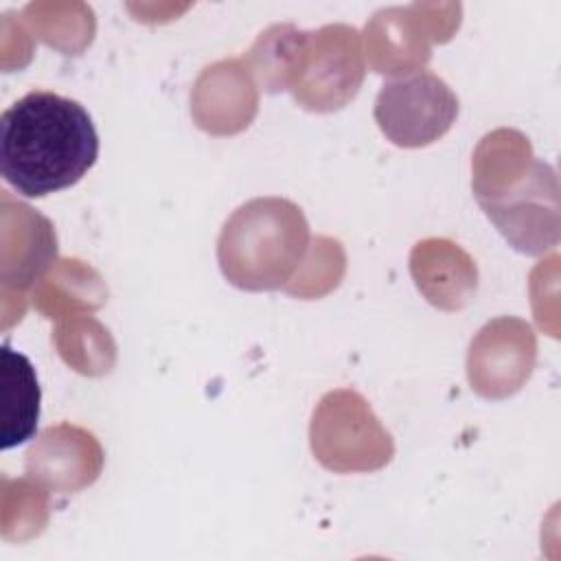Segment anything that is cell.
<instances>
[{"label":"cell","mask_w":561,"mask_h":561,"mask_svg":"<svg viewBox=\"0 0 561 561\" xmlns=\"http://www.w3.org/2000/svg\"><path fill=\"white\" fill-rule=\"evenodd\" d=\"M24 469L31 480L55 493L90 486L103 469V449L83 427L59 423L44 430L28 447Z\"/></svg>","instance_id":"8992f818"},{"label":"cell","mask_w":561,"mask_h":561,"mask_svg":"<svg viewBox=\"0 0 561 561\" xmlns=\"http://www.w3.org/2000/svg\"><path fill=\"white\" fill-rule=\"evenodd\" d=\"M2 289H26L57 259V237L46 217L2 193Z\"/></svg>","instance_id":"52a82bcc"},{"label":"cell","mask_w":561,"mask_h":561,"mask_svg":"<svg viewBox=\"0 0 561 561\" xmlns=\"http://www.w3.org/2000/svg\"><path fill=\"white\" fill-rule=\"evenodd\" d=\"M309 248V224L289 199L256 197L221 228L217 261L230 285L245 291L287 287Z\"/></svg>","instance_id":"7a4b0ae2"},{"label":"cell","mask_w":561,"mask_h":561,"mask_svg":"<svg viewBox=\"0 0 561 561\" xmlns=\"http://www.w3.org/2000/svg\"><path fill=\"white\" fill-rule=\"evenodd\" d=\"M362 79L359 33L346 24H329L309 33L289 90L300 107L333 112L357 94Z\"/></svg>","instance_id":"5b68a950"},{"label":"cell","mask_w":561,"mask_h":561,"mask_svg":"<svg viewBox=\"0 0 561 561\" xmlns=\"http://www.w3.org/2000/svg\"><path fill=\"white\" fill-rule=\"evenodd\" d=\"M2 383V430L0 447L11 449L35 436L39 421L42 390L31 359L9 344L0 348Z\"/></svg>","instance_id":"8fae6325"},{"label":"cell","mask_w":561,"mask_h":561,"mask_svg":"<svg viewBox=\"0 0 561 561\" xmlns=\"http://www.w3.org/2000/svg\"><path fill=\"white\" fill-rule=\"evenodd\" d=\"M311 447L333 471L379 469L392 456L390 434L351 390L329 392L320 401L311 421Z\"/></svg>","instance_id":"3957f363"},{"label":"cell","mask_w":561,"mask_h":561,"mask_svg":"<svg viewBox=\"0 0 561 561\" xmlns=\"http://www.w3.org/2000/svg\"><path fill=\"white\" fill-rule=\"evenodd\" d=\"M421 7L381 9L366 24V50L375 72L408 75L430 59L427 35L421 31Z\"/></svg>","instance_id":"9c48e42d"},{"label":"cell","mask_w":561,"mask_h":561,"mask_svg":"<svg viewBox=\"0 0 561 561\" xmlns=\"http://www.w3.org/2000/svg\"><path fill=\"white\" fill-rule=\"evenodd\" d=\"M309 33L294 24H274L263 31L248 55L243 57L245 68L252 70L265 92L289 90L305 53Z\"/></svg>","instance_id":"7c38bea8"},{"label":"cell","mask_w":561,"mask_h":561,"mask_svg":"<svg viewBox=\"0 0 561 561\" xmlns=\"http://www.w3.org/2000/svg\"><path fill=\"white\" fill-rule=\"evenodd\" d=\"M530 331L519 320H495L486 324L469 348V381L482 397H506L519 388L524 377H528L535 342L533 337L519 344L515 351L511 346Z\"/></svg>","instance_id":"ba28073f"},{"label":"cell","mask_w":561,"mask_h":561,"mask_svg":"<svg viewBox=\"0 0 561 561\" xmlns=\"http://www.w3.org/2000/svg\"><path fill=\"white\" fill-rule=\"evenodd\" d=\"M458 116V96L434 72L416 70L386 81L375 101V121L397 147H425L443 138Z\"/></svg>","instance_id":"277c9868"},{"label":"cell","mask_w":561,"mask_h":561,"mask_svg":"<svg viewBox=\"0 0 561 561\" xmlns=\"http://www.w3.org/2000/svg\"><path fill=\"white\" fill-rule=\"evenodd\" d=\"M96 158V127L75 99L33 90L0 116V173L24 197L75 186Z\"/></svg>","instance_id":"6da1fadb"},{"label":"cell","mask_w":561,"mask_h":561,"mask_svg":"<svg viewBox=\"0 0 561 561\" xmlns=\"http://www.w3.org/2000/svg\"><path fill=\"white\" fill-rule=\"evenodd\" d=\"M416 287L440 309H460L476 291V265L454 243L427 239L416 243L410 259Z\"/></svg>","instance_id":"30bf717a"}]
</instances>
